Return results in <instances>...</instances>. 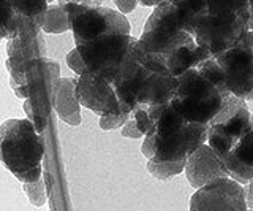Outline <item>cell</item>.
I'll return each mask as SVG.
<instances>
[{"instance_id": "1", "label": "cell", "mask_w": 253, "mask_h": 211, "mask_svg": "<svg viewBox=\"0 0 253 211\" xmlns=\"http://www.w3.org/2000/svg\"><path fill=\"white\" fill-rule=\"evenodd\" d=\"M122 113H133L139 105L169 104L177 88L166 56L149 53L136 38L113 81Z\"/></svg>"}, {"instance_id": "2", "label": "cell", "mask_w": 253, "mask_h": 211, "mask_svg": "<svg viewBox=\"0 0 253 211\" xmlns=\"http://www.w3.org/2000/svg\"><path fill=\"white\" fill-rule=\"evenodd\" d=\"M44 143L32 119H6L0 124V163L24 183L43 176Z\"/></svg>"}, {"instance_id": "3", "label": "cell", "mask_w": 253, "mask_h": 211, "mask_svg": "<svg viewBox=\"0 0 253 211\" xmlns=\"http://www.w3.org/2000/svg\"><path fill=\"white\" fill-rule=\"evenodd\" d=\"M211 124L185 119L171 104L166 105L155 124V158L158 162L187 159L201 145L208 143Z\"/></svg>"}, {"instance_id": "4", "label": "cell", "mask_w": 253, "mask_h": 211, "mask_svg": "<svg viewBox=\"0 0 253 211\" xmlns=\"http://www.w3.org/2000/svg\"><path fill=\"white\" fill-rule=\"evenodd\" d=\"M169 104L188 121L211 124L220 111L223 96L198 68H190L177 76V88Z\"/></svg>"}, {"instance_id": "5", "label": "cell", "mask_w": 253, "mask_h": 211, "mask_svg": "<svg viewBox=\"0 0 253 211\" xmlns=\"http://www.w3.org/2000/svg\"><path fill=\"white\" fill-rule=\"evenodd\" d=\"M63 2L67 6L70 30L73 34L75 45L92 40L103 34L131 32V26L124 13L101 5L98 0H63Z\"/></svg>"}, {"instance_id": "6", "label": "cell", "mask_w": 253, "mask_h": 211, "mask_svg": "<svg viewBox=\"0 0 253 211\" xmlns=\"http://www.w3.org/2000/svg\"><path fill=\"white\" fill-rule=\"evenodd\" d=\"M134 40L131 34L111 32L79 43L76 48L90 73L113 83Z\"/></svg>"}, {"instance_id": "7", "label": "cell", "mask_w": 253, "mask_h": 211, "mask_svg": "<svg viewBox=\"0 0 253 211\" xmlns=\"http://www.w3.org/2000/svg\"><path fill=\"white\" fill-rule=\"evenodd\" d=\"M138 40L146 51L166 56L179 46L195 42V37L182 29L174 0H163L154 6Z\"/></svg>"}, {"instance_id": "8", "label": "cell", "mask_w": 253, "mask_h": 211, "mask_svg": "<svg viewBox=\"0 0 253 211\" xmlns=\"http://www.w3.org/2000/svg\"><path fill=\"white\" fill-rule=\"evenodd\" d=\"M252 29V19L249 16L206 13L196 22L195 42L208 50L212 57H217L239 43L241 38Z\"/></svg>"}, {"instance_id": "9", "label": "cell", "mask_w": 253, "mask_h": 211, "mask_svg": "<svg viewBox=\"0 0 253 211\" xmlns=\"http://www.w3.org/2000/svg\"><path fill=\"white\" fill-rule=\"evenodd\" d=\"M215 60L223 68L228 89L247 100L253 91V34L249 30L241 42L221 53Z\"/></svg>"}, {"instance_id": "10", "label": "cell", "mask_w": 253, "mask_h": 211, "mask_svg": "<svg viewBox=\"0 0 253 211\" xmlns=\"http://www.w3.org/2000/svg\"><path fill=\"white\" fill-rule=\"evenodd\" d=\"M188 208L198 210H247L245 184L231 176H221L204 184L190 199Z\"/></svg>"}, {"instance_id": "11", "label": "cell", "mask_w": 253, "mask_h": 211, "mask_svg": "<svg viewBox=\"0 0 253 211\" xmlns=\"http://www.w3.org/2000/svg\"><path fill=\"white\" fill-rule=\"evenodd\" d=\"M75 92L81 106L95 114H122L121 102L113 83L90 73L89 70L78 76Z\"/></svg>"}, {"instance_id": "12", "label": "cell", "mask_w": 253, "mask_h": 211, "mask_svg": "<svg viewBox=\"0 0 253 211\" xmlns=\"http://www.w3.org/2000/svg\"><path fill=\"white\" fill-rule=\"evenodd\" d=\"M252 127V111L249 105L242 106L239 111H236L229 118L221 122H215L209 126L208 132V145L212 148L220 159L231 151L236 142L242 137L245 130Z\"/></svg>"}, {"instance_id": "13", "label": "cell", "mask_w": 253, "mask_h": 211, "mask_svg": "<svg viewBox=\"0 0 253 211\" xmlns=\"http://www.w3.org/2000/svg\"><path fill=\"white\" fill-rule=\"evenodd\" d=\"M185 176L193 189H200L204 184L221 176H229L228 170L212 148L204 143L196 151L187 158L185 162Z\"/></svg>"}, {"instance_id": "14", "label": "cell", "mask_w": 253, "mask_h": 211, "mask_svg": "<svg viewBox=\"0 0 253 211\" xmlns=\"http://www.w3.org/2000/svg\"><path fill=\"white\" fill-rule=\"evenodd\" d=\"M228 175L236 181L247 184L253 178V113L252 127L245 130L223 159Z\"/></svg>"}, {"instance_id": "15", "label": "cell", "mask_w": 253, "mask_h": 211, "mask_svg": "<svg viewBox=\"0 0 253 211\" xmlns=\"http://www.w3.org/2000/svg\"><path fill=\"white\" fill-rule=\"evenodd\" d=\"M78 78H60L55 88L52 105L59 118L68 126H79L81 124V104L76 97Z\"/></svg>"}, {"instance_id": "16", "label": "cell", "mask_w": 253, "mask_h": 211, "mask_svg": "<svg viewBox=\"0 0 253 211\" xmlns=\"http://www.w3.org/2000/svg\"><path fill=\"white\" fill-rule=\"evenodd\" d=\"M209 57L212 56L208 50L200 46L196 42H190L166 54V65L174 76H179L190 68H196L201 62Z\"/></svg>"}, {"instance_id": "17", "label": "cell", "mask_w": 253, "mask_h": 211, "mask_svg": "<svg viewBox=\"0 0 253 211\" xmlns=\"http://www.w3.org/2000/svg\"><path fill=\"white\" fill-rule=\"evenodd\" d=\"M42 30L44 34H65L70 30V22H68V14H67V6L63 0H57L52 2L47 6V10L37 16Z\"/></svg>"}, {"instance_id": "18", "label": "cell", "mask_w": 253, "mask_h": 211, "mask_svg": "<svg viewBox=\"0 0 253 211\" xmlns=\"http://www.w3.org/2000/svg\"><path fill=\"white\" fill-rule=\"evenodd\" d=\"M22 14L14 11L8 0H0V38L13 40L19 35Z\"/></svg>"}, {"instance_id": "19", "label": "cell", "mask_w": 253, "mask_h": 211, "mask_svg": "<svg viewBox=\"0 0 253 211\" xmlns=\"http://www.w3.org/2000/svg\"><path fill=\"white\" fill-rule=\"evenodd\" d=\"M196 68H198V72H200L203 76H206L213 86H215V88L220 91V94H221L223 97L229 96V94H233L231 91L228 89L225 72H223V68L220 67L218 62L215 60V57L206 59V60L201 62V64L198 65Z\"/></svg>"}, {"instance_id": "20", "label": "cell", "mask_w": 253, "mask_h": 211, "mask_svg": "<svg viewBox=\"0 0 253 211\" xmlns=\"http://www.w3.org/2000/svg\"><path fill=\"white\" fill-rule=\"evenodd\" d=\"M206 3H208V13L211 14H218V13L242 14V16H249L252 19L249 0H206Z\"/></svg>"}, {"instance_id": "21", "label": "cell", "mask_w": 253, "mask_h": 211, "mask_svg": "<svg viewBox=\"0 0 253 211\" xmlns=\"http://www.w3.org/2000/svg\"><path fill=\"white\" fill-rule=\"evenodd\" d=\"M185 162L187 159L182 160H174V162H158L154 159H147L146 165L149 173L152 175L155 179H160V181H168V179L180 175L185 168Z\"/></svg>"}, {"instance_id": "22", "label": "cell", "mask_w": 253, "mask_h": 211, "mask_svg": "<svg viewBox=\"0 0 253 211\" xmlns=\"http://www.w3.org/2000/svg\"><path fill=\"white\" fill-rule=\"evenodd\" d=\"M10 5L22 16L35 18L38 14H42L47 10L49 2L47 0H8Z\"/></svg>"}, {"instance_id": "23", "label": "cell", "mask_w": 253, "mask_h": 211, "mask_svg": "<svg viewBox=\"0 0 253 211\" xmlns=\"http://www.w3.org/2000/svg\"><path fill=\"white\" fill-rule=\"evenodd\" d=\"M22 189L27 194L29 202L32 203V205L43 207L46 203V187H44L43 176L35 183H24Z\"/></svg>"}, {"instance_id": "24", "label": "cell", "mask_w": 253, "mask_h": 211, "mask_svg": "<svg viewBox=\"0 0 253 211\" xmlns=\"http://www.w3.org/2000/svg\"><path fill=\"white\" fill-rule=\"evenodd\" d=\"M133 113H122V114H103L100 116L98 126L103 130H114V129H122L124 124L131 118Z\"/></svg>"}, {"instance_id": "25", "label": "cell", "mask_w": 253, "mask_h": 211, "mask_svg": "<svg viewBox=\"0 0 253 211\" xmlns=\"http://www.w3.org/2000/svg\"><path fill=\"white\" fill-rule=\"evenodd\" d=\"M133 119L136 122L138 129L141 130L142 135H146L149 130H152L155 127V122L150 118V114L147 111V105H139L136 110L133 111Z\"/></svg>"}, {"instance_id": "26", "label": "cell", "mask_w": 253, "mask_h": 211, "mask_svg": "<svg viewBox=\"0 0 253 211\" xmlns=\"http://www.w3.org/2000/svg\"><path fill=\"white\" fill-rule=\"evenodd\" d=\"M67 65L73 70V72L76 73V76H79V75H83L85 70H87V67H85V64H84V60H83V57H81V54H79V51H78V48H73L71 50L68 54H67Z\"/></svg>"}, {"instance_id": "27", "label": "cell", "mask_w": 253, "mask_h": 211, "mask_svg": "<svg viewBox=\"0 0 253 211\" xmlns=\"http://www.w3.org/2000/svg\"><path fill=\"white\" fill-rule=\"evenodd\" d=\"M141 153L146 158V160L155 158V127L144 135V140H142L141 145Z\"/></svg>"}, {"instance_id": "28", "label": "cell", "mask_w": 253, "mask_h": 211, "mask_svg": "<svg viewBox=\"0 0 253 211\" xmlns=\"http://www.w3.org/2000/svg\"><path fill=\"white\" fill-rule=\"evenodd\" d=\"M122 137H125V138H134V140L144 137V135L141 134V130L138 129L136 122H134L133 114H131V118L124 124V127H122Z\"/></svg>"}, {"instance_id": "29", "label": "cell", "mask_w": 253, "mask_h": 211, "mask_svg": "<svg viewBox=\"0 0 253 211\" xmlns=\"http://www.w3.org/2000/svg\"><path fill=\"white\" fill-rule=\"evenodd\" d=\"M114 5L117 6V10L124 13V14H128L131 11H134V8L138 6V0H113Z\"/></svg>"}, {"instance_id": "30", "label": "cell", "mask_w": 253, "mask_h": 211, "mask_svg": "<svg viewBox=\"0 0 253 211\" xmlns=\"http://www.w3.org/2000/svg\"><path fill=\"white\" fill-rule=\"evenodd\" d=\"M245 199H247V208L253 210V178L245 184Z\"/></svg>"}, {"instance_id": "31", "label": "cell", "mask_w": 253, "mask_h": 211, "mask_svg": "<svg viewBox=\"0 0 253 211\" xmlns=\"http://www.w3.org/2000/svg\"><path fill=\"white\" fill-rule=\"evenodd\" d=\"M138 2L142 6H155V5L160 3V2H163V0H138Z\"/></svg>"}, {"instance_id": "32", "label": "cell", "mask_w": 253, "mask_h": 211, "mask_svg": "<svg viewBox=\"0 0 253 211\" xmlns=\"http://www.w3.org/2000/svg\"><path fill=\"white\" fill-rule=\"evenodd\" d=\"M250 2V14H252V22H253V0H249Z\"/></svg>"}, {"instance_id": "33", "label": "cell", "mask_w": 253, "mask_h": 211, "mask_svg": "<svg viewBox=\"0 0 253 211\" xmlns=\"http://www.w3.org/2000/svg\"><path fill=\"white\" fill-rule=\"evenodd\" d=\"M247 102H253V91H252V94H250V97L247 99Z\"/></svg>"}, {"instance_id": "34", "label": "cell", "mask_w": 253, "mask_h": 211, "mask_svg": "<svg viewBox=\"0 0 253 211\" xmlns=\"http://www.w3.org/2000/svg\"><path fill=\"white\" fill-rule=\"evenodd\" d=\"M47 2H49V3H52V2H57V0H47Z\"/></svg>"}, {"instance_id": "35", "label": "cell", "mask_w": 253, "mask_h": 211, "mask_svg": "<svg viewBox=\"0 0 253 211\" xmlns=\"http://www.w3.org/2000/svg\"><path fill=\"white\" fill-rule=\"evenodd\" d=\"M252 34H253V29H252Z\"/></svg>"}, {"instance_id": "36", "label": "cell", "mask_w": 253, "mask_h": 211, "mask_svg": "<svg viewBox=\"0 0 253 211\" xmlns=\"http://www.w3.org/2000/svg\"><path fill=\"white\" fill-rule=\"evenodd\" d=\"M0 42H2V38H0Z\"/></svg>"}]
</instances>
